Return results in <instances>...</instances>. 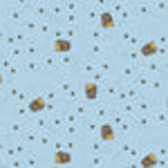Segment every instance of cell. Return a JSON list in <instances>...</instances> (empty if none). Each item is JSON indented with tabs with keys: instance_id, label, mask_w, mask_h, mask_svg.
Masks as SVG:
<instances>
[{
	"instance_id": "cell-1",
	"label": "cell",
	"mask_w": 168,
	"mask_h": 168,
	"mask_svg": "<svg viewBox=\"0 0 168 168\" xmlns=\"http://www.w3.org/2000/svg\"><path fill=\"white\" fill-rule=\"evenodd\" d=\"M99 139H101V143H112L114 141V128L110 123H101L99 126Z\"/></svg>"
},
{
	"instance_id": "cell-2",
	"label": "cell",
	"mask_w": 168,
	"mask_h": 168,
	"mask_svg": "<svg viewBox=\"0 0 168 168\" xmlns=\"http://www.w3.org/2000/svg\"><path fill=\"white\" fill-rule=\"evenodd\" d=\"M83 94H85L87 101H94V99L99 97V83L97 81H87L85 85H83Z\"/></svg>"
},
{
	"instance_id": "cell-3",
	"label": "cell",
	"mask_w": 168,
	"mask_h": 168,
	"mask_svg": "<svg viewBox=\"0 0 168 168\" xmlns=\"http://www.w3.org/2000/svg\"><path fill=\"white\" fill-rule=\"evenodd\" d=\"M54 49L58 52V54H70L72 41H70V38H56V41H54Z\"/></svg>"
},
{
	"instance_id": "cell-4",
	"label": "cell",
	"mask_w": 168,
	"mask_h": 168,
	"mask_svg": "<svg viewBox=\"0 0 168 168\" xmlns=\"http://www.w3.org/2000/svg\"><path fill=\"white\" fill-rule=\"evenodd\" d=\"M47 108V101L43 97H36V99H31L29 103H27V110L29 112H43Z\"/></svg>"
},
{
	"instance_id": "cell-5",
	"label": "cell",
	"mask_w": 168,
	"mask_h": 168,
	"mask_svg": "<svg viewBox=\"0 0 168 168\" xmlns=\"http://www.w3.org/2000/svg\"><path fill=\"white\" fill-rule=\"evenodd\" d=\"M99 23H101V27H103L105 31L114 29V18H112V14H110V11H103V14L99 16Z\"/></svg>"
},
{
	"instance_id": "cell-6",
	"label": "cell",
	"mask_w": 168,
	"mask_h": 168,
	"mask_svg": "<svg viewBox=\"0 0 168 168\" xmlns=\"http://www.w3.org/2000/svg\"><path fill=\"white\" fill-rule=\"evenodd\" d=\"M157 49H159L157 41H148V43H143V45H141V52H139V54H141V56H155V54H157Z\"/></svg>"
},
{
	"instance_id": "cell-7",
	"label": "cell",
	"mask_w": 168,
	"mask_h": 168,
	"mask_svg": "<svg viewBox=\"0 0 168 168\" xmlns=\"http://www.w3.org/2000/svg\"><path fill=\"white\" fill-rule=\"evenodd\" d=\"M54 161L61 164V166H63V164H72V153H70V150H58V153L54 155Z\"/></svg>"
},
{
	"instance_id": "cell-8",
	"label": "cell",
	"mask_w": 168,
	"mask_h": 168,
	"mask_svg": "<svg viewBox=\"0 0 168 168\" xmlns=\"http://www.w3.org/2000/svg\"><path fill=\"white\" fill-rule=\"evenodd\" d=\"M139 166H157V155L148 153L143 159H139Z\"/></svg>"
},
{
	"instance_id": "cell-9",
	"label": "cell",
	"mask_w": 168,
	"mask_h": 168,
	"mask_svg": "<svg viewBox=\"0 0 168 168\" xmlns=\"http://www.w3.org/2000/svg\"><path fill=\"white\" fill-rule=\"evenodd\" d=\"M97 117L99 119H105L108 117V110H105V108H97Z\"/></svg>"
},
{
	"instance_id": "cell-10",
	"label": "cell",
	"mask_w": 168,
	"mask_h": 168,
	"mask_svg": "<svg viewBox=\"0 0 168 168\" xmlns=\"http://www.w3.org/2000/svg\"><path fill=\"white\" fill-rule=\"evenodd\" d=\"M65 121L67 123H79V117L76 114H65Z\"/></svg>"
},
{
	"instance_id": "cell-11",
	"label": "cell",
	"mask_w": 168,
	"mask_h": 168,
	"mask_svg": "<svg viewBox=\"0 0 168 168\" xmlns=\"http://www.w3.org/2000/svg\"><path fill=\"white\" fill-rule=\"evenodd\" d=\"M25 141H36V132H34V130H31V132H27Z\"/></svg>"
},
{
	"instance_id": "cell-12",
	"label": "cell",
	"mask_w": 168,
	"mask_h": 168,
	"mask_svg": "<svg viewBox=\"0 0 168 168\" xmlns=\"http://www.w3.org/2000/svg\"><path fill=\"white\" fill-rule=\"evenodd\" d=\"M83 70H85V72H92V70H94V65L87 61V63H83Z\"/></svg>"
},
{
	"instance_id": "cell-13",
	"label": "cell",
	"mask_w": 168,
	"mask_h": 168,
	"mask_svg": "<svg viewBox=\"0 0 168 168\" xmlns=\"http://www.w3.org/2000/svg\"><path fill=\"white\" fill-rule=\"evenodd\" d=\"M36 126H38V128H47V119H38V121H36Z\"/></svg>"
},
{
	"instance_id": "cell-14",
	"label": "cell",
	"mask_w": 168,
	"mask_h": 168,
	"mask_svg": "<svg viewBox=\"0 0 168 168\" xmlns=\"http://www.w3.org/2000/svg\"><path fill=\"white\" fill-rule=\"evenodd\" d=\"M27 70H29V72H31V70H38V65H36L34 61H29V63H27Z\"/></svg>"
},
{
	"instance_id": "cell-15",
	"label": "cell",
	"mask_w": 168,
	"mask_h": 168,
	"mask_svg": "<svg viewBox=\"0 0 168 168\" xmlns=\"http://www.w3.org/2000/svg\"><path fill=\"white\" fill-rule=\"evenodd\" d=\"M25 27H27V29H31V31H34V29H36V23H34V20H29Z\"/></svg>"
},
{
	"instance_id": "cell-16",
	"label": "cell",
	"mask_w": 168,
	"mask_h": 168,
	"mask_svg": "<svg viewBox=\"0 0 168 168\" xmlns=\"http://www.w3.org/2000/svg\"><path fill=\"white\" fill-rule=\"evenodd\" d=\"M9 130H11V132H18V130H20V123H14V126H11Z\"/></svg>"
},
{
	"instance_id": "cell-17",
	"label": "cell",
	"mask_w": 168,
	"mask_h": 168,
	"mask_svg": "<svg viewBox=\"0 0 168 168\" xmlns=\"http://www.w3.org/2000/svg\"><path fill=\"white\" fill-rule=\"evenodd\" d=\"M9 16H11V18H14V20H18V18H20V11H11Z\"/></svg>"
},
{
	"instance_id": "cell-18",
	"label": "cell",
	"mask_w": 168,
	"mask_h": 168,
	"mask_svg": "<svg viewBox=\"0 0 168 168\" xmlns=\"http://www.w3.org/2000/svg\"><path fill=\"white\" fill-rule=\"evenodd\" d=\"M61 123H63V119H61V117H56V119H54V128H58Z\"/></svg>"
},
{
	"instance_id": "cell-19",
	"label": "cell",
	"mask_w": 168,
	"mask_h": 168,
	"mask_svg": "<svg viewBox=\"0 0 168 168\" xmlns=\"http://www.w3.org/2000/svg\"><path fill=\"white\" fill-rule=\"evenodd\" d=\"M76 112L79 114H85V105H76Z\"/></svg>"
}]
</instances>
